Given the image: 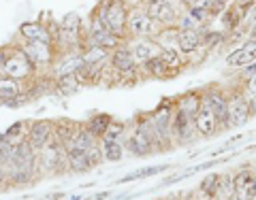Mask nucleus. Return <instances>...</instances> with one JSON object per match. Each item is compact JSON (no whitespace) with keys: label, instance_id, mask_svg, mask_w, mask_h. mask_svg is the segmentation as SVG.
<instances>
[{"label":"nucleus","instance_id":"2eb2a0df","mask_svg":"<svg viewBox=\"0 0 256 200\" xmlns=\"http://www.w3.org/2000/svg\"><path fill=\"white\" fill-rule=\"evenodd\" d=\"M109 66L118 70L120 75H132V73H139V64L134 62L132 58V51L128 47V41L124 45H120L116 51H111L109 55Z\"/></svg>","mask_w":256,"mask_h":200},{"label":"nucleus","instance_id":"c756f323","mask_svg":"<svg viewBox=\"0 0 256 200\" xmlns=\"http://www.w3.org/2000/svg\"><path fill=\"white\" fill-rule=\"evenodd\" d=\"M79 81L75 75H68V77H60V79H54V92H58L60 96H70L79 90Z\"/></svg>","mask_w":256,"mask_h":200},{"label":"nucleus","instance_id":"39448f33","mask_svg":"<svg viewBox=\"0 0 256 200\" xmlns=\"http://www.w3.org/2000/svg\"><path fill=\"white\" fill-rule=\"evenodd\" d=\"M15 43L22 47V51L26 53L28 58H30V62L38 68V73H50L52 64H54V60H56V55H58L54 43H41V41H36V43H22V41H15Z\"/></svg>","mask_w":256,"mask_h":200},{"label":"nucleus","instance_id":"ea45409f","mask_svg":"<svg viewBox=\"0 0 256 200\" xmlns=\"http://www.w3.org/2000/svg\"><path fill=\"white\" fill-rule=\"evenodd\" d=\"M190 200H205V198H203V196H198V194H192Z\"/></svg>","mask_w":256,"mask_h":200},{"label":"nucleus","instance_id":"7ed1b4c3","mask_svg":"<svg viewBox=\"0 0 256 200\" xmlns=\"http://www.w3.org/2000/svg\"><path fill=\"white\" fill-rule=\"evenodd\" d=\"M160 32H162V26L152 19L143 6L128 11V21H126L128 41L130 38H158Z\"/></svg>","mask_w":256,"mask_h":200},{"label":"nucleus","instance_id":"dca6fc26","mask_svg":"<svg viewBox=\"0 0 256 200\" xmlns=\"http://www.w3.org/2000/svg\"><path fill=\"white\" fill-rule=\"evenodd\" d=\"M128 47H130L132 58L139 66L143 62L160 55V51H162V45H160L156 38H130V41H128Z\"/></svg>","mask_w":256,"mask_h":200},{"label":"nucleus","instance_id":"aec40b11","mask_svg":"<svg viewBox=\"0 0 256 200\" xmlns=\"http://www.w3.org/2000/svg\"><path fill=\"white\" fill-rule=\"evenodd\" d=\"M28 83H30V81H28ZM28 83L0 75V105H4V102H11V100H15V98H20L22 94H26Z\"/></svg>","mask_w":256,"mask_h":200},{"label":"nucleus","instance_id":"6ab92c4d","mask_svg":"<svg viewBox=\"0 0 256 200\" xmlns=\"http://www.w3.org/2000/svg\"><path fill=\"white\" fill-rule=\"evenodd\" d=\"M201 102H203V90H188L173 100V109L194 119L198 109H201Z\"/></svg>","mask_w":256,"mask_h":200},{"label":"nucleus","instance_id":"f704fd0d","mask_svg":"<svg viewBox=\"0 0 256 200\" xmlns=\"http://www.w3.org/2000/svg\"><path fill=\"white\" fill-rule=\"evenodd\" d=\"M169 169H171V164H158V166L143 169V179H146V177H154V175H160V173H166Z\"/></svg>","mask_w":256,"mask_h":200},{"label":"nucleus","instance_id":"393cba45","mask_svg":"<svg viewBox=\"0 0 256 200\" xmlns=\"http://www.w3.org/2000/svg\"><path fill=\"white\" fill-rule=\"evenodd\" d=\"M226 45V32L224 30H212V28H203V51H214L218 47Z\"/></svg>","mask_w":256,"mask_h":200},{"label":"nucleus","instance_id":"4468645a","mask_svg":"<svg viewBox=\"0 0 256 200\" xmlns=\"http://www.w3.org/2000/svg\"><path fill=\"white\" fill-rule=\"evenodd\" d=\"M52 137H54V122H50V119H36V122H30L28 143L36 154L47 147V143L52 141Z\"/></svg>","mask_w":256,"mask_h":200},{"label":"nucleus","instance_id":"cd10ccee","mask_svg":"<svg viewBox=\"0 0 256 200\" xmlns=\"http://www.w3.org/2000/svg\"><path fill=\"white\" fill-rule=\"evenodd\" d=\"M28 128H30V122H15L13 126H9L4 130V137L18 147L20 143L28 141Z\"/></svg>","mask_w":256,"mask_h":200},{"label":"nucleus","instance_id":"c85d7f7f","mask_svg":"<svg viewBox=\"0 0 256 200\" xmlns=\"http://www.w3.org/2000/svg\"><path fill=\"white\" fill-rule=\"evenodd\" d=\"M186 15H188V17L192 19V23H194L196 28H207V23L212 21V15H210V11H207L201 2H196V4L188 6V9H186Z\"/></svg>","mask_w":256,"mask_h":200},{"label":"nucleus","instance_id":"473e14b6","mask_svg":"<svg viewBox=\"0 0 256 200\" xmlns=\"http://www.w3.org/2000/svg\"><path fill=\"white\" fill-rule=\"evenodd\" d=\"M235 188H233V175H220V188H218V200H233Z\"/></svg>","mask_w":256,"mask_h":200},{"label":"nucleus","instance_id":"72a5a7b5","mask_svg":"<svg viewBox=\"0 0 256 200\" xmlns=\"http://www.w3.org/2000/svg\"><path fill=\"white\" fill-rule=\"evenodd\" d=\"M254 28H256V2L244 13L242 23H239V28H237V30H242V32H246V34L250 36V32H252Z\"/></svg>","mask_w":256,"mask_h":200},{"label":"nucleus","instance_id":"412c9836","mask_svg":"<svg viewBox=\"0 0 256 200\" xmlns=\"http://www.w3.org/2000/svg\"><path fill=\"white\" fill-rule=\"evenodd\" d=\"M66 164H68V169L77 175L92 171V164H90V160H88L86 149L73 145V143L66 145Z\"/></svg>","mask_w":256,"mask_h":200},{"label":"nucleus","instance_id":"b1692460","mask_svg":"<svg viewBox=\"0 0 256 200\" xmlns=\"http://www.w3.org/2000/svg\"><path fill=\"white\" fill-rule=\"evenodd\" d=\"M111 122H114V115H109V113H94L86 122V128L94 134L96 139H102V137H105V132H107V128L111 126Z\"/></svg>","mask_w":256,"mask_h":200},{"label":"nucleus","instance_id":"7c9ffc66","mask_svg":"<svg viewBox=\"0 0 256 200\" xmlns=\"http://www.w3.org/2000/svg\"><path fill=\"white\" fill-rule=\"evenodd\" d=\"M58 21H60V30L70 32V34H84L82 32V15H79L77 11H68Z\"/></svg>","mask_w":256,"mask_h":200},{"label":"nucleus","instance_id":"a211bd4d","mask_svg":"<svg viewBox=\"0 0 256 200\" xmlns=\"http://www.w3.org/2000/svg\"><path fill=\"white\" fill-rule=\"evenodd\" d=\"M139 75H141V79H158V81H169V79H175L180 73L171 70L162 62V58L156 55V58H152V60L141 64V66H139Z\"/></svg>","mask_w":256,"mask_h":200},{"label":"nucleus","instance_id":"c9c22d12","mask_svg":"<svg viewBox=\"0 0 256 200\" xmlns=\"http://www.w3.org/2000/svg\"><path fill=\"white\" fill-rule=\"evenodd\" d=\"M9 55H11V45L0 47V75L4 73V66H6V62H9Z\"/></svg>","mask_w":256,"mask_h":200},{"label":"nucleus","instance_id":"bb28decb","mask_svg":"<svg viewBox=\"0 0 256 200\" xmlns=\"http://www.w3.org/2000/svg\"><path fill=\"white\" fill-rule=\"evenodd\" d=\"M218 188H220V175L212 173L198 186V196H203L205 200H218Z\"/></svg>","mask_w":256,"mask_h":200},{"label":"nucleus","instance_id":"58836bf2","mask_svg":"<svg viewBox=\"0 0 256 200\" xmlns=\"http://www.w3.org/2000/svg\"><path fill=\"white\" fill-rule=\"evenodd\" d=\"M178 2L184 6V9H188V6H192V4H196L198 0H178Z\"/></svg>","mask_w":256,"mask_h":200},{"label":"nucleus","instance_id":"9b49d317","mask_svg":"<svg viewBox=\"0 0 256 200\" xmlns=\"http://www.w3.org/2000/svg\"><path fill=\"white\" fill-rule=\"evenodd\" d=\"M15 41H22V43H54L52 41V34H50V28L47 23L41 19H30V21H22L20 28H18V38Z\"/></svg>","mask_w":256,"mask_h":200},{"label":"nucleus","instance_id":"5701e85b","mask_svg":"<svg viewBox=\"0 0 256 200\" xmlns=\"http://www.w3.org/2000/svg\"><path fill=\"white\" fill-rule=\"evenodd\" d=\"M160 58H162V62H164L171 70H175V73H182V70L186 68V64H188V60L184 58L178 47H173V45L162 47V51H160Z\"/></svg>","mask_w":256,"mask_h":200},{"label":"nucleus","instance_id":"e433bc0d","mask_svg":"<svg viewBox=\"0 0 256 200\" xmlns=\"http://www.w3.org/2000/svg\"><path fill=\"white\" fill-rule=\"evenodd\" d=\"M252 75H256V62H254V64H250V66L242 68V79H250Z\"/></svg>","mask_w":256,"mask_h":200},{"label":"nucleus","instance_id":"79ce46f5","mask_svg":"<svg viewBox=\"0 0 256 200\" xmlns=\"http://www.w3.org/2000/svg\"><path fill=\"white\" fill-rule=\"evenodd\" d=\"M70 200H82V198H79V196H70Z\"/></svg>","mask_w":256,"mask_h":200},{"label":"nucleus","instance_id":"423d86ee","mask_svg":"<svg viewBox=\"0 0 256 200\" xmlns=\"http://www.w3.org/2000/svg\"><path fill=\"white\" fill-rule=\"evenodd\" d=\"M252 117L250 111V102H248V96L244 92L242 85L228 90V128H239L248 124V119Z\"/></svg>","mask_w":256,"mask_h":200},{"label":"nucleus","instance_id":"ddd939ff","mask_svg":"<svg viewBox=\"0 0 256 200\" xmlns=\"http://www.w3.org/2000/svg\"><path fill=\"white\" fill-rule=\"evenodd\" d=\"M175 47L180 49V53L186 60H190L194 53L203 51V28H194V30H180Z\"/></svg>","mask_w":256,"mask_h":200},{"label":"nucleus","instance_id":"37998d69","mask_svg":"<svg viewBox=\"0 0 256 200\" xmlns=\"http://www.w3.org/2000/svg\"><path fill=\"white\" fill-rule=\"evenodd\" d=\"M156 200H164V198H156Z\"/></svg>","mask_w":256,"mask_h":200},{"label":"nucleus","instance_id":"4c0bfd02","mask_svg":"<svg viewBox=\"0 0 256 200\" xmlns=\"http://www.w3.org/2000/svg\"><path fill=\"white\" fill-rule=\"evenodd\" d=\"M111 196V192H98V194H94V196H90V198H86V200H105V198H109Z\"/></svg>","mask_w":256,"mask_h":200},{"label":"nucleus","instance_id":"f257e3e1","mask_svg":"<svg viewBox=\"0 0 256 200\" xmlns=\"http://www.w3.org/2000/svg\"><path fill=\"white\" fill-rule=\"evenodd\" d=\"M128 6L124 0H98V4L94 6V15L98 19L105 30L114 32L116 36L120 38H126L128 41V34H126V21H128Z\"/></svg>","mask_w":256,"mask_h":200},{"label":"nucleus","instance_id":"a878e982","mask_svg":"<svg viewBox=\"0 0 256 200\" xmlns=\"http://www.w3.org/2000/svg\"><path fill=\"white\" fill-rule=\"evenodd\" d=\"M100 143V154L105 162H120L124 158V147L122 143H116V141H107V139H98Z\"/></svg>","mask_w":256,"mask_h":200},{"label":"nucleus","instance_id":"f8f14e48","mask_svg":"<svg viewBox=\"0 0 256 200\" xmlns=\"http://www.w3.org/2000/svg\"><path fill=\"white\" fill-rule=\"evenodd\" d=\"M233 188H235V196L233 200H256V175L252 169L237 171L233 175Z\"/></svg>","mask_w":256,"mask_h":200},{"label":"nucleus","instance_id":"9d476101","mask_svg":"<svg viewBox=\"0 0 256 200\" xmlns=\"http://www.w3.org/2000/svg\"><path fill=\"white\" fill-rule=\"evenodd\" d=\"M84 66V58H82V51H64L58 53L56 60L50 68V75L54 79H60V77H68V75H77V70Z\"/></svg>","mask_w":256,"mask_h":200},{"label":"nucleus","instance_id":"0eeeda50","mask_svg":"<svg viewBox=\"0 0 256 200\" xmlns=\"http://www.w3.org/2000/svg\"><path fill=\"white\" fill-rule=\"evenodd\" d=\"M203 98L218 117L220 128H228V90L220 85H210L203 90Z\"/></svg>","mask_w":256,"mask_h":200},{"label":"nucleus","instance_id":"6e6552de","mask_svg":"<svg viewBox=\"0 0 256 200\" xmlns=\"http://www.w3.org/2000/svg\"><path fill=\"white\" fill-rule=\"evenodd\" d=\"M198 137L194 119L188 117L182 111L173 109V122H171V141L173 145H188Z\"/></svg>","mask_w":256,"mask_h":200},{"label":"nucleus","instance_id":"1a4fd4ad","mask_svg":"<svg viewBox=\"0 0 256 200\" xmlns=\"http://www.w3.org/2000/svg\"><path fill=\"white\" fill-rule=\"evenodd\" d=\"M254 62H256V38H246L242 45H237L235 49H230L224 55V64L235 70H242Z\"/></svg>","mask_w":256,"mask_h":200},{"label":"nucleus","instance_id":"2f4dec72","mask_svg":"<svg viewBox=\"0 0 256 200\" xmlns=\"http://www.w3.org/2000/svg\"><path fill=\"white\" fill-rule=\"evenodd\" d=\"M124 137H128V126L122 122V119H116V117H114V122H111V126L107 128V132H105V137H102V139L120 143Z\"/></svg>","mask_w":256,"mask_h":200},{"label":"nucleus","instance_id":"20e7f679","mask_svg":"<svg viewBox=\"0 0 256 200\" xmlns=\"http://www.w3.org/2000/svg\"><path fill=\"white\" fill-rule=\"evenodd\" d=\"M2 75L28 83L38 75V68L30 62V58L22 51V47L18 43H11V55H9V62H6Z\"/></svg>","mask_w":256,"mask_h":200},{"label":"nucleus","instance_id":"f03ea898","mask_svg":"<svg viewBox=\"0 0 256 200\" xmlns=\"http://www.w3.org/2000/svg\"><path fill=\"white\" fill-rule=\"evenodd\" d=\"M126 147L132 156L143 158V156H150L152 151L156 149V141H154V132H152V126H150V119L148 115H141L137 119V124L132 126V130L128 132L126 137Z\"/></svg>","mask_w":256,"mask_h":200},{"label":"nucleus","instance_id":"a19ab883","mask_svg":"<svg viewBox=\"0 0 256 200\" xmlns=\"http://www.w3.org/2000/svg\"><path fill=\"white\" fill-rule=\"evenodd\" d=\"M169 200H182V196H173V198H169Z\"/></svg>","mask_w":256,"mask_h":200},{"label":"nucleus","instance_id":"f3484780","mask_svg":"<svg viewBox=\"0 0 256 200\" xmlns=\"http://www.w3.org/2000/svg\"><path fill=\"white\" fill-rule=\"evenodd\" d=\"M194 126H196V132H198V137H214V134H218L220 130V122H218V117L214 115V111L212 107L205 102H201V109H198V113L194 117Z\"/></svg>","mask_w":256,"mask_h":200},{"label":"nucleus","instance_id":"4be33fe9","mask_svg":"<svg viewBox=\"0 0 256 200\" xmlns=\"http://www.w3.org/2000/svg\"><path fill=\"white\" fill-rule=\"evenodd\" d=\"M109 55H111L109 51L100 49V47H96V45H90V43H86V47L82 49L84 64H88V66H107Z\"/></svg>","mask_w":256,"mask_h":200}]
</instances>
